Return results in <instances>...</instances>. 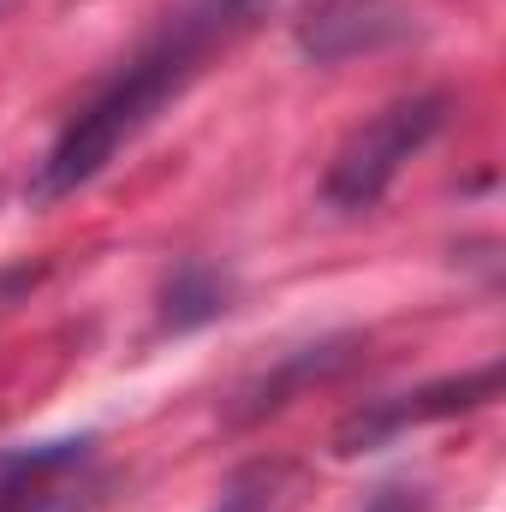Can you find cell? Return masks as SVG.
Listing matches in <instances>:
<instances>
[{"label":"cell","mask_w":506,"mask_h":512,"mask_svg":"<svg viewBox=\"0 0 506 512\" xmlns=\"http://www.w3.org/2000/svg\"><path fill=\"white\" fill-rule=\"evenodd\" d=\"M215 30H221V18L197 6V12H191L185 24H173L161 42H149L114 84H102V90L66 120V131L54 137V149L42 155L36 179H30V197H36V203H54V197H72L78 185H90L131 137L191 84V72H197V60H203V42H209Z\"/></svg>","instance_id":"cell-1"},{"label":"cell","mask_w":506,"mask_h":512,"mask_svg":"<svg viewBox=\"0 0 506 512\" xmlns=\"http://www.w3.org/2000/svg\"><path fill=\"white\" fill-rule=\"evenodd\" d=\"M90 441H36L0 447V512H90Z\"/></svg>","instance_id":"cell-3"},{"label":"cell","mask_w":506,"mask_h":512,"mask_svg":"<svg viewBox=\"0 0 506 512\" xmlns=\"http://www.w3.org/2000/svg\"><path fill=\"white\" fill-rule=\"evenodd\" d=\"M399 6L393 0H328L316 12V24L304 30V48L316 60H340V54H358V48H376L399 30Z\"/></svg>","instance_id":"cell-5"},{"label":"cell","mask_w":506,"mask_h":512,"mask_svg":"<svg viewBox=\"0 0 506 512\" xmlns=\"http://www.w3.org/2000/svg\"><path fill=\"white\" fill-rule=\"evenodd\" d=\"M221 512H256V495H245V489H233V495L221 501Z\"/></svg>","instance_id":"cell-11"},{"label":"cell","mask_w":506,"mask_h":512,"mask_svg":"<svg viewBox=\"0 0 506 512\" xmlns=\"http://www.w3.org/2000/svg\"><path fill=\"white\" fill-rule=\"evenodd\" d=\"M221 310H227V280H221L215 268H203V262H185V268L173 274L167 298H161V322H167V328H203V322H215Z\"/></svg>","instance_id":"cell-6"},{"label":"cell","mask_w":506,"mask_h":512,"mask_svg":"<svg viewBox=\"0 0 506 512\" xmlns=\"http://www.w3.org/2000/svg\"><path fill=\"white\" fill-rule=\"evenodd\" d=\"M441 126H447V96H405V102H387L376 120H364V126L340 143V155H334V167H328V179H322L328 209H346V215L376 209L381 197H387V185L399 179V167H405Z\"/></svg>","instance_id":"cell-2"},{"label":"cell","mask_w":506,"mask_h":512,"mask_svg":"<svg viewBox=\"0 0 506 512\" xmlns=\"http://www.w3.org/2000/svg\"><path fill=\"white\" fill-rule=\"evenodd\" d=\"M495 387H501V370H495V364H483L477 376H453V382H435V387H423V393L381 399V405H370V411H352V417L340 423L334 453H370V447L393 441V435H405V429H417V423L459 417V411H471V405L495 399Z\"/></svg>","instance_id":"cell-4"},{"label":"cell","mask_w":506,"mask_h":512,"mask_svg":"<svg viewBox=\"0 0 506 512\" xmlns=\"http://www.w3.org/2000/svg\"><path fill=\"white\" fill-rule=\"evenodd\" d=\"M262 0H203V12H215L221 24H233V18H245V12H256Z\"/></svg>","instance_id":"cell-10"},{"label":"cell","mask_w":506,"mask_h":512,"mask_svg":"<svg viewBox=\"0 0 506 512\" xmlns=\"http://www.w3.org/2000/svg\"><path fill=\"white\" fill-rule=\"evenodd\" d=\"M346 352H334V346H310V352H298L280 376H268V382L251 393V405H245V417H262V411H274V405H286V393L298 382H310V376H328L334 364H340Z\"/></svg>","instance_id":"cell-7"},{"label":"cell","mask_w":506,"mask_h":512,"mask_svg":"<svg viewBox=\"0 0 506 512\" xmlns=\"http://www.w3.org/2000/svg\"><path fill=\"white\" fill-rule=\"evenodd\" d=\"M364 512H423V501H417V495H405V489H381Z\"/></svg>","instance_id":"cell-9"},{"label":"cell","mask_w":506,"mask_h":512,"mask_svg":"<svg viewBox=\"0 0 506 512\" xmlns=\"http://www.w3.org/2000/svg\"><path fill=\"white\" fill-rule=\"evenodd\" d=\"M36 280H42V268H0V316H6V310L36 286Z\"/></svg>","instance_id":"cell-8"}]
</instances>
